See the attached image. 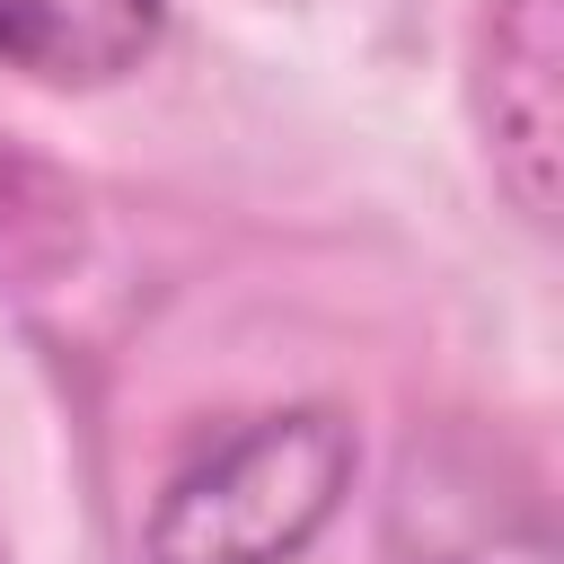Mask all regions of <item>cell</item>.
<instances>
[{
  "instance_id": "1",
  "label": "cell",
  "mask_w": 564,
  "mask_h": 564,
  "mask_svg": "<svg viewBox=\"0 0 564 564\" xmlns=\"http://www.w3.org/2000/svg\"><path fill=\"white\" fill-rule=\"evenodd\" d=\"M352 485V423L335 405L256 414L185 458L141 529L150 564H291Z\"/></svg>"
},
{
  "instance_id": "2",
  "label": "cell",
  "mask_w": 564,
  "mask_h": 564,
  "mask_svg": "<svg viewBox=\"0 0 564 564\" xmlns=\"http://www.w3.org/2000/svg\"><path fill=\"white\" fill-rule=\"evenodd\" d=\"M555 0H494L485 44V132L494 176L529 220H555Z\"/></svg>"
},
{
  "instance_id": "3",
  "label": "cell",
  "mask_w": 564,
  "mask_h": 564,
  "mask_svg": "<svg viewBox=\"0 0 564 564\" xmlns=\"http://www.w3.org/2000/svg\"><path fill=\"white\" fill-rule=\"evenodd\" d=\"M167 0H0V62L44 88H106L150 62Z\"/></svg>"
},
{
  "instance_id": "4",
  "label": "cell",
  "mask_w": 564,
  "mask_h": 564,
  "mask_svg": "<svg viewBox=\"0 0 564 564\" xmlns=\"http://www.w3.org/2000/svg\"><path fill=\"white\" fill-rule=\"evenodd\" d=\"M79 256H88V194L53 159L0 141V300L70 282Z\"/></svg>"
}]
</instances>
